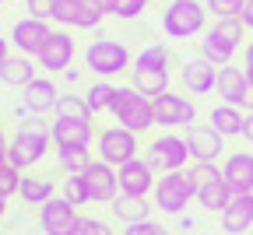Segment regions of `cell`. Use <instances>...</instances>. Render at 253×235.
<instances>
[{"label":"cell","mask_w":253,"mask_h":235,"mask_svg":"<svg viewBox=\"0 0 253 235\" xmlns=\"http://www.w3.org/2000/svg\"><path fill=\"white\" fill-rule=\"evenodd\" d=\"M246 78H250V88H253V67H246Z\"/></svg>","instance_id":"obj_48"},{"label":"cell","mask_w":253,"mask_h":235,"mask_svg":"<svg viewBox=\"0 0 253 235\" xmlns=\"http://www.w3.org/2000/svg\"><path fill=\"white\" fill-rule=\"evenodd\" d=\"M239 21L246 25V32H253V0H243V7H239Z\"/></svg>","instance_id":"obj_39"},{"label":"cell","mask_w":253,"mask_h":235,"mask_svg":"<svg viewBox=\"0 0 253 235\" xmlns=\"http://www.w3.org/2000/svg\"><path fill=\"white\" fill-rule=\"evenodd\" d=\"M214 91L221 95V102H225V106H239V109H246V106H250V95H253L250 78H246V67L225 63V67L218 71V84H214Z\"/></svg>","instance_id":"obj_16"},{"label":"cell","mask_w":253,"mask_h":235,"mask_svg":"<svg viewBox=\"0 0 253 235\" xmlns=\"http://www.w3.org/2000/svg\"><path fill=\"white\" fill-rule=\"evenodd\" d=\"M25 95H21V109L25 113H32V116H46V113H53L56 109V102H60V88H56V81H49V78H36L28 88H21Z\"/></svg>","instance_id":"obj_21"},{"label":"cell","mask_w":253,"mask_h":235,"mask_svg":"<svg viewBox=\"0 0 253 235\" xmlns=\"http://www.w3.org/2000/svg\"><path fill=\"white\" fill-rule=\"evenodd\" d=\"M4 214H7V200H4V196H0V218H4Z\"/></svg>","instance_id":"obj_46"},{"label":"cell","mask_w":253,"mask_h":235,"mask_svg":"<svg viewBox=\"0 0 253 235\" xmlns=\"http://www.w3.org/2000/svg\"><path fill=\"white\" fill-rule=\"evenodd\" d=\"M211 126L221 133V137H243V126H246V113L239 106H214L211 109Z\"/></svg>","instance_id":"obj_28"},{"label":"cell","mask_w":253,"mask_h":235,"mask_svg":"<svg viewBox=\"0 0 253 235\" xmlns=\"http://www.w3.org/2000/svg\"><path fill=\"white\" fill-rule=\"evenodd\" d=\"M0 148H7V137H4V126H0Z\"/></svg>","instance_id":"obj_47"},{"label":"cell","mask_w":253,"mask_h":235,"mask_svg":"<svg viewBox=\"0 0 253 235\" xmlns=\"http://www.w3.org/2000/svg\"><path fill=\"white\" fill-rule=\"evenodd\" d=\"M95 151H99V161L120 169L130 158H137V133L123 130V126H106L99 133V141H95Z\"/></svg>","instance_id":"obj_10"},{"label":"cell","mask_w":253,"mask_h":235,"mask_svg":"<svg viewBox=\"0 0 253 235\" xmlns=\"http://www.w3.org/2000/svg\"><path fill=\"white\" fill-rule=\"evenodd\" d=\"M162 32L169 39H194L208 32V7L201 0H169L162 11Z\"/></svg>","instance_id":"obj_7"},{"label":"cell","mask_w":253,"mask_h":235,"mask_svg":"<svg viewBox=\"0 0 253 235\" xmlns=\"http://www.w3.org/2000/svg\"><path fill=\"white\" fill-rule=\"evenodd\" d=\"M218 71H221V67H214L211 60L194 56V60L183 63L179 78H183V88H186L190 95H208V91H214V84H218Z\"/></svg>","instance_id":"obj_20"},{"label":"cell","mask_w":253,"mask_h":235,"mask_svg":"<svg viewBox=\"0 0 253 235\" xmlns=\"http://www.w3.org/2000/svg\"><path fill=\"white\" fill-rule=\"evenodd\" d=\"M78 235H113V228H109L102 218H81Z\"/></svg>","instance_id":"obj_38"},{"label":"cell","mask_w":253,"mask_h":235,"mask_svg":"<svg viewBox=\"0 0 253 235\" xmlns=\"http://www.w3.org/2000/svg\"><path fill=\"white\" fill-rule=\"evenodd\" d=\"M221 176L232 186V193H253V155L250 151H232L221 165Z\"/></svg>","instance_id":"obj_24"},{"label":"cell","mask_w":253,"mask_h":235,"mask_svg":"<svg viewBox=\"0 0 253 235\" xmlns=\"http://www.w3.org/2000/svg\"><path fill=\"white\" fill-rule=\"evenodd\" d=\"M36 63L46 67L49 74H63L74 63V36H71L67 28H53V36L46 39V46L36 56Z\"/></svg>","instance_id":"obj_15"},{"label":"cell","mask_w":253,"mask_h":235,"mask_svg":"<svg viewBox=\"0 0 253 235\" xmlns=\"http://www.w3.org/2000/svg\"><path fill=\"white\" fill-rule=\"evenodd\" d=\"M113 214L123 221V225H137V221H148L151 214V204H148V196H134V193H120L113 200Z\"/></svg>","instance_id":"obj_27"},{"label":"cell","mask_w":253,"mask_h":235,"mask_svg":"<svg viewBox=\"0 0 253 235\" xmlns=\"http://www.w3.org/2000/svg\"><path fill=\"white\" fill-rule=\"evenodd\" d=\"M91 161H95V158H91L88 148H56V165H60V172H67V176L88 172Z\"/></svg>","instance_id":"obj_29"},{"label":"cell","mask_w":253,"mask_h":235,"mask_svg":"<svg viewBox=\"0 0 253 235\" xmlns=\"http://www.w3.org/2000/svg\"><path fill=\"white\" fill-rule=\"evenodd\" d=\"M7 165H11V155H7V148H0V172H4Z\"/></svg>","instance_id":"obj_43"},{"label":"cell","mask_w":253,"mask_h":235,"mask_svg":"<svg viewBox=\"0 0 253 235\" xmlns=\"http://www.w3.org/2000/svg\"><path fill=\"white\" fill-rule=\"evenodd\" d=\"M0 235H7V232H0Z\"/></svg>","instance_id":"obj_49"},{"label":"cell","mask_w":253,"mask_h":235,"mask_svg":"<svg viewBox=\"0 0 253 235\" xmlns=\"http://www.w3.org/2000/svg\"><path fill=\"white\" fill-rule=\"evenodd\" d=\"M204 7H208V14H214V21L218 18H239L243 0H204Z\"/></svg>","instance_id":"obj_34"},{"label":"cell","mask_w":253,"mask_h":235,"mask_svg":"<svg viewBox=\"0 0 253 235\" xmlns=\"http://www.w3.org/2000/svg\"><path fill=\"white\" fill-rule=\"evenodd\" d=\"M151 102H155V123H158V126H166V130L194 126V119H197V109H194V102H190L186 95L166 91V95L151 98Z\"/></svg>","instance_id":"obj_11"},{"label":"cell","mask_w":253,"mask_h":235,"mask_svg":"<svg viewBox=\"0 0 253 235\" xmlns=\"http://www.w3.org/2000/svg\"><path fill=\"white\" fill-rule=\"evenodd\" d=\"M39 225H42L46 235H78L81 218H78L74 204H67L63 196H53L39 207Z\"/></svg>","instance_id":"obj_13"},{"label":"cell","mask_w":253,"mask_h":235,"mask_svg":"<svg viewBox=\"0 0 253 235\" xmlns=\"http://www.w3.org/2000/svg\"><path fill=\"white\" fill-rule=\"evenodd\" d=\"M7 56H11V53H7V39H0V67H4Z\"/></svg>","instance_id":"obj_45"},{"label":"cell","mask_w":253,"mask_h":235,"mask_svg":"<svg viewBox=\"0 0 253 235\" xmlns=\"http://www.w3.org/2000/svg\"><path fill=\"white\" fill-rule=\"evenodd\" d=\"M243 137L253 144V113H246V126H243Z\"/></svg>","instance_id":"obj_41"},{"label":"cell","mask_w":253,"mask_h":235,"mask_svg":"<svg viewBox=\"0 0 253 235\" xmlns=\"http://www.w3.org/2000/svg\"><path fill=\"white\" fill-rule=\"evenodd\" d=\"M190 179H194V190H197V204L204 207V211H225L229 207V200L236 196L232 193V186L225 183V176H221V169L214 161H194L190 165Z\"/></svg>","instance_id":"obj_5"},{"label":"cell","mask_w":253,"mask_h":235,"mask_svg":"<svg viewBox=\"0 0 253 235\" xmlns=\"http://www.w3.org/2000/svg\"><path fill=\"white\" fill-rule=\"evenodd\" d=\"M49 148H56V144H53V133H49V126H46L39 116L28 119V123H21V126L14 130V137L7 141L11 165H14V169H21V172L32 169V165H39Z\"/></svg>","instance_id":"obj_2"},{"label":"cell","mask_w":253,"mask_h":235,"mask_svg":"<svg viewBox=\"0 0 253 235\" xmlns=\"http://www.w3.org/2000/svg\"><path fill=\"white\" fill-rule=\"evenodd\" d=\"M109 113H113L116 126L137 133V137L155 126V102L148 95H141L137 88H116V98H113Z\"/></svg>","instance_id":"obj_4"},{"label":"cell","mask_w":253,"mask_h":235,"mask_svg":"<svg viewBox=\"0 0 253 235\" xmlns=\"http://www.w3.org/2000/svg\"><path fill=\"white\" fill-rule=\"evenodd\" d=\"M120 190L123 193H134V196H148V193H155V169L144 161V158H130L126 165H120Z\"/></svg>","instance_id":"obj_22"},{"label":"cell","mask_w":253,"mask_h":235,"mask_svg":"<svg viewBox=\"0 0 253 235\" xmlns=\"http://www.w3.org/2000/svg\"><path fill=\"white\" fill-rule=\"evenodd\" d=\"M53 119H95V113H91L84 95H60V102L53 109Z\"/></svg>","instance_id":"obj_30"},{"label":"cell","mask_w":253,"mask_h":235,"mask_svg":"<svg viewBox=\"0 0 253 235\" xmlns=\"http://www.w3.org/2000/svg\"><path fill=\"white\" fill-rule=\"evenodd\" d=\"M53 7H56V0H25L28 18H39V21H53Z\"/></svg>","instance_id":"obj_36"},{"label":"cell","mask_w":253,"mask_h":235,"mask_svg":"<svg viewBox=\"0 0 253 235\" xmlns=\"http://www.w3.org/2000/svg\"><path fill=\"white\" fill-rule=\"evenodd\" d=\"M84 98H88L91 113L99 116L102 109H109V106H113V98H116V84H113V81H102V78H95V81L84 88Z\"/></svg>","instance_id":"obj_31"},{"label":"cell","mask_w":253,"mask_h":235,"mask_svg":"<svg viewBox=\"0 0 253 235\" xmlns=\"http://www.w3.org/2000/svg\"><path fill=\"white\" fill-rule=\"evenodd\" d=\"M151 0H113V18L120 21H137L144 11H148Z\"/></svg>","instance_id":"obj_33"},{"label":"cell","mask_w":253,"mask_h":235,"mask_svg":"<svg viewBox=\"0 0 253 235\" xmlns=\"http://www.w3.org/2000/svg\"><path fill=\"white\" fill-rule=\"evenodd\" d=\"M243 60H246V67H253V39L246 42V53H243Z\"/></svg>","instance_id":"obj_44"},{"label":"cell","mask_w":253,"mask_h":235,"mask_svg":"<svg viewBox=\"0 0 253 235\" xmlns=\"http://www.w3.org/2000/svg\"><path fill=\"white\" fill-rule=\"evenodd\" d=\"M18 190H21V169L7 165V169L0 172V196L11 200V196H18Z\"/></svg>","instance_id":"obj_35"},{"label":"cell","mask_w":253,"mask_h":235,"mask_svg":"<svg viewBox=\"0 0 253 235\" xmlns=\"http://www.w3.org/2000/svg\"><path fill=\"white\" fill-rule=\"evenodd\" d=\"M60 196L67 200V204H74V207H84V204H91V190H88V179H84V172H81V176H67V179H63V186H60Z\"/></svg>","instance_id":"obj_32"},{"label":"cell","mask_w":253,"mask_h":235,"mask_svg":"<svg viewBox=\"0 0 253 235\" xmlns=\"http://www.w3.org/2000/svg\"><path fill=\"white\" fill-rule=\"evenodd\" d=\"M84 67L95 74V78H102V81H113L116 74L123 71H130L134 60H130V49H126L120 39H91L84 46Z\"/></svg>","instance_id":"obj_6"},{"label":"cell","mask_w":253,"mask_h":235,"mask_svg":"<svg viewBox=\"0 0 253 235\" xmlns=\"http://www.w3.org/2000/svg\"><path fill=\"white\" fill-rule=\"evenodd\" d=\"M243 32H246V25L239 18H218L204 36H201V56L211 60L214 67L232 63V56L243 46Z\"/></svg>","instance_id":"obj_3"},{"label":"cell","mask_w":253,"mask_h":235,"mask_svg":"<svg viewBox=\"0 0 253 235\" xmlns=\"http://www.w3.org/2000/svg\"><path fill=\"white\" fill-rule=\"evenodd\" d=\"M84 179H88V190H91V204H113V200L123 193L120 190V172L113 165H106V161H91Z\"/></svg>","instance_id":"obj_19"},{"label":"cell","mask_w":253,"mask_h":235,"mask_svg":"<svg viewBox=\"0 0 253 235\" xmlns=\"http://www.w3.org/2000/svg\"><path fill=\"white\" fill-rule=\"evenodd\" d=\"M169 74H172V53L162 42H151L134 56L130 67V88H137L148 98H158L169 91Z\"/></svg>","instance_id":"obj_1"},{"label":"cell","mask_w":253,"mask_h":235,"mask_svg":"<svg viewBox=\"0 0 253 235\" xmlns=\"http://www.w3.org/2000/svg\"><path fill=\"white\" fill-rule=\"evenodd\" d=\"M49 36H53L49 21L28 18V14H25L21 21H14V28H11V42H14V49H18L21 56H32V60L42 53V46H46Z\"/></svg>","instance_id":"obj_14"},{"label":"cell","mask_w":253,"mask_h":235,"mask_svg":"<svg viewBox=\"0 0 253 235\" xmlns=\"http://www.w3.org/2000/svg\"><path fill=\"white\" fill-rule=\"evenodd\" d=\"M186 144H190V155H194V161H218L221 155H225V137L208 123H194L186 126Z\"/></svg>","instance_id":"obj_17"},{"label":"cell","mask_w":253,"mask_h":235,"mask_svg":"<svg viewBox=\"0 0 253 235\" xmlns=\"http://www.w3.org/2000/svg\"><path fill=\"white\" fill-rule=\"evenodd\" d=\"M18 196L25 200V204H32V207H42L46 200L56 196V183H53L49 176L28 172V176H21V190H18Z\"/></svg>","instance_id":"obj_26"},{"label":"cell","mask_w":253,"mask_h":235,"mask_svg":"<svg viewBox=\"0 0 253 235\" xmlns=\"http://www.w3.org/2000/svg\"><path fill=\"white\" fill-rule=\"evenodd\" d=\"M102 11L99 7H91L88 0H56V7H53V21L60 28H78V32H95L102 25Z\"/></svg>","instance_id":"obj_12"},{"label":"cell","mask_w":253,"mask_h":235,"mask_svg":"<svg viewBox=\"0 0 253 235\" xmlns=\"http://www.w3.org/2000/svg\"><path fill=\"white\" fill-rule=\"evenodd\" d=\"M49 133H53L56 148H91L95 141H99L91 119H53Z\"/></svg>","instance_id":"obj_18"},{"label":"cell","mask_w":253,"mask_h":235,"mask_svg":"<svg viewBox=\"0 0 253 235\" xmlns=\"http://www.w3.org/2000/svg\"><path fill=\"white\" fill-rule=\"evenodd\" d=\"M91 7H99L102 14H113V0H88Z\"/></svg>","instance_id":"obj_40"},{"label":"cell","mask_w":253,"mask_h":235,"mask_svg":"<svg viewBox=\"0 0 253 235\" xmlns=\"http://www.w3.org/2000/svg\"><path fill=\"white\" fill-rule=\"evenodd\" d=\"M190 200H197V190H194V179L190 172H166L158 176L155 183V207L162 214H183L190 207Z\"/></svg>","instance_id":"obj_8"},{"label":"cell","mask_w":253,"mask_h":235,"mask_svg":"<svg viewBox=\"0 0 253 235\" xmlns=\"http://www.w3.org/2000/svg\"><path fill=\"white\" fill-rule=\"evenodd\" d=\"M186 158H194L190 155V144H186V137H176V133H162V137H155L151 144H148V165L158 172V176H166V172H179L183 165H186Z\"/></svg>","instance_id":"obj_9"},{"label":"cell","mask_w":253,"mask_h":235,"mask_svg":"<svg viewBox=\"0 0 253 235\" xmlns=\"http://www.w3.org/2000/svg\"><path fill=\"white\" fill-rule=\"evenodd\" d=\"M0 4H4V0H0Z\"/></svg>","instance_id":"obj_50"},{"label":"cell","mask_w":253,"mask_h":235,"mask_svg":"<svg viewBox=\"0 0 253 235\" xmlns=\"http://www.w3.org/2000/svg\"><path fill=\"white\" fill-rule=\"evenodd\" d=\"M123 235H169V228L148 218V221H137V225H126V228H123Z\"/></svg>","instance_id":"obj_37"},{"label":"cell","mask_w":253,"mask_h":235,"mask_svg":"<svg viewBox=\"0 0 253 235\" xmlns=\"http://www.w3.org/2000/svg\"><path fill=\"white\" fill-rule=\"evenodd\" d=\"M253 228V193H236L229 207L221 211V232L225 235H246Z\"/></svg>","instance_id":"obj_23"},{"label":"cell","mask_w":253,"mask_h":235,"mask_svg":"<svg viewBox=\"0 0 253 235\" xmlns=\"http://www.w3.org/2000/svg\"><path fill=\"white\" fill-rule=\"evenodd\" d=\"M63 78H67L71 84H78V81H81V71H78V67H67V71H63Z\"/></svg>","instance_id":"obj_42"},{"label":"cell","mask_w":253,"mask_h":235,"mask_svg":"<svg viewBox=\"0 0 253 235\" xmlns=\"http://www.w3.org/2000/svg\"><path fill=\"white\" fill-rule=\"evenodd\" d=\"M36 78H39V63L32 60V56H21V53L7 56L4 67H0V81L11 84V88H28Z\"/></svg>","instance_id":"obj_25"}]
</instances>
